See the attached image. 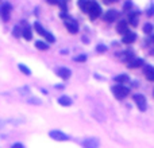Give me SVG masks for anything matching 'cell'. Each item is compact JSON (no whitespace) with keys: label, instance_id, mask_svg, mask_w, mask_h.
Here are the masks:
<instances>
[{"label":"cell","instance_id":"6da1fadb","mask_svg":"<svg viewBox=\"0 0 154 148\" xmlns=\"http://www.w3.org/2000/svg\"><path fill=\"white\" fill-rule=\"evenodd\" d=\"M112 93H114L115 98L123 100V98H126L130 94V89L126 87L123 84H118V85H115V86H112Z\"/></svg>","mask_w":154,"mask_h":148},{"label":"cell","instance_id":"7a4b0ae2","mask_svg":"<svg viewBox=\"0 0 154 148\" xmlns=\"http://www.w3.org/2000/svg\"><path fill=\"white\" fill-rule=\"evenodd\" d=\"M62 18H65V26H66L68 31L70 32V34H76V32H79V26H77L76 20H73L72 18H69V16H66L65 13H61Z\"/></svg>","mask_w":154,"mask_h":148},{"label":"cell","instance_id":"3957f363","mask_svg":"<svg viewBox=\"0 0 154 148\" xmlns=\"http://www.w3.org/2000/svg\"><path fill=\"white\" fill-rule=\"evenodd\" d=\"M88 13L92 19H96L101 15V7L97 4L96 1H89V10H88Z\"/></svg>","mask_w":154,"mask_h":148},{"label":"cell","instance_id":"277c9868","mask_svg":"<svg viewBox=\"0 0 154 148\" xmlns=\"http://www.w3.org/2000/svg\"><path fill=\"white\" fill-rule=\"evenodd\" d=\"M134 101H135V104L138 105V108H139V111H142V112H145L146 111V98H145V96L143 94H135L134 96Z\"/></svg>","mask_w":154,"mask_h":148},{"label":"cell","instance_id":"5b68a950","mask_svg":"<svg viewBox=\"0 0 154 148\" xmlns=\"http://www.w3.org/2000/svg\"><path fill=\"white\" fill-rule=\"evenodd\" d=\"M50 138L54 139V140H58V141H66L68 139V135H65V133H62L61 131H50Z\"/></svg>","mask_w":154,"mask_h":148},{"label":"cell","instance_id":"8992f818","mask_svg":"<svg viewBox=\"0 0 154 148\" xmlns=\"http://www.w3.org/2000/svg\"><path fill=\"white\" fill-rule=\"evenodd\" d=\"M10 12H11V4L10 3H4L2 5V18L4 22H7L10 19Z\"/></svg>","mask_w":154,"mask_h":148},{"label":"cell","instance_id":"52a82bcc","mask_svg":"<svg viewBox=\"0 0 154 148\" xmlns=\"http://www.w3.org/2000/svg\"><path fill=\"white\" fill-rule=\"evenodd\" d=\"M118 16H119V13H118L116 11H115V10H109L108 12L104 15V20L108 22V23H112L114 20H116V19H118Z\"/></svg>","mask_w":154,"mask_h":148},{"label":"cell","instance_id":"ba28073f","mask_svg":"<svg viewBox=\"0 0 154 148\" xmlns=\"http://www.w3.org/2000/svg\"><path fill=\"white\" fill-rule=\"evenodd\" d=\"M70 74H72V72H70L68 67H60V69L57 70V75L62 79H68L70 77Z\"/></svg>","mask_w":154,"mask_h":148},{"label":"cell","instance_id":"9c48e42d","mask_svg":"<svg viewBox=\"0 0 154 148\" xmlns=\"http://www.w3.org/2000/svg\"><path fill=\"white\" fill-rule=\"evenodd\" d=\"M135 39H137V35L134 34V32H130V31H128L127 34L123 35V39H122V40H123V43L128 45V43H133Z\"/></svg>","mask_w":154,"mask_h":148},{"label":"cell","instance_id":"30bf717a","mask_svg":"<svg viewBox=\"0 0 154 148\" xmlns=\"http://www.w3.org/2000/svg\"><path fill=\"white\" fill-rule=\"evenodd\" d=\"M143 73L149 81H154V67L153 66H145Z\"/></svg>","mask_w":154,"mask_h":148},{"label":"cell","instance_id":"8fae6325","mask_svg":"<svg viewBox=\"0 0 154 148\" xmlns=\"http://www.w3.org/2000/svg\"><path fill=\"white\" fill-rule=\"evenodd\" d=\"M143 59H141V58H135V59H133V61H130L128 62V67L130 69H137V67H141L142 65H143Z\"/></svg>","mask_w":154,"mask_h":148},{"label":"cell","instance_id":"7c38bea8","mask_svg":"<svg viewBox=\"0 0 154 148\" xmlns=\"http://www.w3.org/2000/svg\"><path fill=\"white\" fill-rule=\"evenodd\" d=\"M138 18H139V13L138 12H133L128 15V22L133 27H137L138 26Z\"/></svg>","mask_w":154,"mask_h":148},{"label":"cell","instance_id":"4fadbf2b","mask_svg":"<svg viewBox=\"0 0 154 148\" xmlns=\"http://www.w3.org/2000/svg\"><path fill=\"white\" fill-rule=\"evenodd\" d=\"M116 31L119 32V34H127L128 32V27H127V23L126 22H119V24H118L116 27Z\"/></svg>","mask_w":154,"mask_h":148},{"label":"cell","instance_id":"5bb4252c","mask_svg":"<svg viewBox=\"0 0 154 148\" xmlns=\"http://www.w3.org/2000/svg\"><path fill=\"white\" fill-rule=\"evenodd\" d=\"M58 102L61 104V105H64V106H70L72 105V100H70L68 96H62V97H60Z\"/></svg>","mask_w":154,"mask_h":148},{"label":"cell","instance_id":"9a60e30c","mask_svg":"<svg viewBox=\"0 0 154 148\" xmlns=\"http://www.w3.org/2000/svg\"><path fill=\"white\" fill-rule=\"evenodd\" d=\"M115 81H116L118 84H127V82L130 81V78H128L126 74H120V75L115 77Z\"/></svg>","mask_w":154,"mask_h":148},{"label":"cell","instance_id":"2e32d148","mask_svg":"<svg viewBox=\"0 0 154 148\" xmlns=\"http://www.w3.org/2000/svg\"><path fill=\"white\" fill-rule=\"evenodd\" d=\"M23 37L26 38L27 40H31L32 34H31V28H30L27 24H24V28H23Z\"/></svg>","mask_w":154,"mask_h":148},{"label":"cell","instance_id":"e0dca14e","mask_svg":"<svg viewBox=\"0 0 154 148\" xmlns=\"http://www.w3.org/2000/svg\"><path fill=\"white\" fill-rule=\"evenodd\" d=\"M79 5L82 12H88V10H89V1H87V0H80Z\"/></svg>","mask_w":154,"mask_h":148},{"label":"cell","instance_id":"ac0fdd59","mask_svg":"<svg viewBox=\"0 0 154 148\" xmlns=\"http://www.w3.org/2000/svg\"><path fill=\"white\" fill-rule=\"evenodd\" d=\"M35 47L37 49H39V50H49V45L48 43H45V42H42V40H37L35 42Z\"/></svg>","mask_w":154,"mask_h":148},{"label":"cell","instance_id":"d6986e66","mask_svg":"<svg viewBox=\"0 0 154 148\" xmlns=\"http://www.w3.org/2000/svg\"><path fill=\"white\" fill-rule=\"evenodd\" d=\"M84 146L85 147H96V146H99V141L96 140V139H89V140L84 141Z\"/></svg>","mask_w":154,"mask_h":148},{"label":"cell","instance_id":"ffe728a7","mask_svg":"<svg viewBox=\"0 0 154 148\" xmlns=\"http://www.w3.org/2000/svg\"><path fill=\"white\" fill-rule=\"evenodd\" d=\"M12 34H14V37H15V38H20L22 35H23V30H20V27H19V26H15V27H14Z\"/></svg>","mask_w":154,"mask_h":148},{"label":"cell","instance_id":"44dd1931","mask_svg":"<svg viewBox=\"0 0 154 148\" xmlns=\"http://www.w3.org/2000/svg\"><path fill=\"white\" fill-rule=\"evenodd\" d=\"M34 28L35 30H37V32H38V34H41V35H45V30H43V27L42 26H41V24L39 23H38V22H35V23H34Z\"/></svg>","mask_w":154,"mask_h":148},{"label":"cell","instance_id":"7402d4cb","mask_svg":"<svg viewBox=\"0 0 154 148\" xmlns=\"http://www.w3.org/2000/svg\"><path fill=\"white\" fill-rule=\"evenodd\" d=\"M43 37H45V39L48 40V42H50V43L56 42V38H54V35H51L50 32H48V31L45 32V35H43Z\"/></svg>","mask_w":154,"mask_h":148},{"label":"cell","instance_id":"603a6c76","mask_svg":"<svg viewBox=\"0 0 154 148\" xmlns=\"http://www.w3.org/2000/svg\"><path fill=\"white\" fill-rule=\"evenodd\" d=\"M143 31L146 32V34H152L153 32V24L152 23H146L143 26Z\"/></svg>","mask_w":154,"mask_h":148},{"label":"cell","instance_id":"cb8c5ba5","mask_svg":"<svg viewBox=\"0 0 154 148\" xmlns=\"http://www.w3.org/2000/svg\"><path fill=\"white\" fill-rule=\"evenodd\" d=\"M19 69H20V72H23L24 74H26V75H30V69H29V67H26V66H24V65H19Z\"/></svg>","mask_w":154,"mask_h":148},{"label":"cell","instance_id":"d4e9b609","mask_svg":"<svg viewBox=\"0 0 154 148\" xmlns=\"http://www.w3.org/2000/svg\"><path fill=\"white\" fill-rule=\"evenodd\" d=\"M96 51H99V53H104V51H107V47L103 45H99L96 46Z\"/></svg>","mask_w":154,"mask_h":148},{"label":"cell","instance_id":"484cf974","mask_svg":"<svg viewBox=\"0 0 154 148\" xmlns=\"http://www.w3.org/2000/svg\"><path fill=\"white\" fill-rule=\"evenodd\" d=\"M58 4H60V7H61V10L66 12V3H65L64 0H60V1H58Z\"/></svg>","mask_w":154,"mask_h":148},{"label":"cell","instance_id":"4316f807","mask_svg":"<svg viewBox=\"0 0 154 148\" xmlns=\"http://www.w3.org/2000/svg\"><path fill=\"white\" fill-rule=\"evenodd\" d=\"M85 59H87V57L85 55H80V57H76L75 61L76 62H82V61H85Z\"/></svg>","mask_w":154,"mask_h":148},{"label":"cell","instance_id":"83f0119b","mask_svg":"<svg viewBox=\"0 0 154 148\" xmlns=\"http://www.w3.org/2000/svg\"><path fill=\"white\" fill-rule=\"evenodd\" d=\"M152 15H154V5H152V7L147 10V16H152Z\"/></svg>","mask_w":154,"mask_h":148},{"label":"cell","instance_id":"f1b7e54d","mask_svg":"<svg viewBox=\"0 0 154 148\" xmlns=\"http://www.w3.org/2000/svg\"><path fill=\"white\" fill-rule=\"evenodd\" d=\"M130 7H131V1H127L125 4V11H128V10H130Z\"/></svg>","mask_w":154,"mask_h":148},{"label":"cell","instance_id":"f546056e","mask_svg":"<svg viewBox=\"0 0 154 148\" xmlns=\"http://www.w3.org/2000/svg\"><path fill=\"white\" fill-rule=\"evenodd\" d=\"M12 148H24L23 144H20V143H16V144H14Z\"/></svg>","mask_w":154,"mask_h":148},{"label":"cell","instance_id":"4dcf8cb0","mask_svg":"<svg viewBox=\"0 0 154 148\" xmlns=\"http://www.w3.org/2000/svg\"><path fill=\"white\" fill-rule=\"evenodd\" d=\"M46 1H48L49 4H57V3H58L60 0H46Z\"/></svg>","mask_w":154,"mask_h":148}]
</instances>
